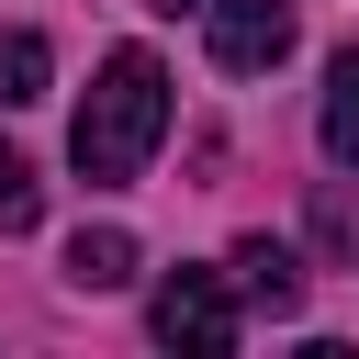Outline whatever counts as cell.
I'll return each instance as SVG.
<instances>
[{
  "mask_svg": "<svg viewBox=\"0 0 359 359\" xmlns=\"http://www.w3.org/2000/svg\"><path fill=\"white\" fill-rule=\"evenodd\" d=\"M157 135H168V67H157L146 45L101 56V79H90V101H79V123H67L79 180H135V168L157 157Z\"/></svg>",
  "mask_w": 359,
  "mask_h": 359,
  "instance_id": "6da1fadb",
  "label": "cell"
},
{
  "mask_svg": "<svg viewBox=\"0 0 359 359\" xmlns=\"http://www.w3.org/2000/svg\"><path fill=\"white\" fill-rule=\"evenodd\" d=\"M146 325H157L168 348H236V292H224L213 269H180V280H157Z\"/></svg>",
  "mask_w": 359,
  "mask_h": 359,
  "instance_id": "7a4b0ae2",
  "label": "cell"
},
{
  "mask_svg": "<svg viewBox=\"0 0 359 359\" xmlns=\"http://www.w3.org/2000/svg\"><path fill=\"white\" fill-rule=\"evenodd\" d=\"M202 22H213V67H236V79L292 56V0H202Z\"/></svg>",
  "mask_w": 359,
  "mask_h": 359,
  "instance_id": "3957f363",
  "label": "cell"
},
{
  "mask_svg": "<svg viewBox=\"0 0 359 359\" xmlns=\"http://www.w3.org/2000/svg\"><path fill=\"white\" fill-rule=\"evenodd\" d=\"M224 269H236V292H247L258 314H292V303H303V269H292V247H269V236H247Z\"/></svg>",
  "mask_w": 359,
  "mask_h": 359,
  "instance_id": "277c9868",
  "label": "cell"
},
{
  "mask_svg": "<svg viewBox=\"0 0 359 359\" xmlns=\"http://www.w3.org/2000/svg\"><path fill=\"white\" fill-rule=\"evenodd\" d=\"M67 280H79V292H123V280H135V236H123V224H79V236H67Z\"/></svg>",
  "mask_w": 359,
  "mask_h": 359,
  "instance_id": "5b68a950",
  "label": "cell"
},
{
  "mask_svg": "<svg viewBox=\"0 0 359 359\" xmlns=\"http://www.w3.org/2000/svg\"><path fill=\"white\" fill-rule=\"evenodd\" d=\"M325 157H337V168H359V45L325 67Z\"/></svg>",
  "mask_w": 359,
  "mask_h": 359,
  "instance_id": "8992f818",
  "label": "cell"
},
{
  "mask_svg": "<svg viewBox=\"0 0 359 359\" xmlns=\"http://www.w3.org/2000/svg\"><path fill=\"white\" fill-rule=\"evenodd\" d=\"M45 79H56V56H45V34H0V112H22V101H45Z\"/></svg>",
  "mask_w": 359,
  "mask_h": 359,
  "instance_id": "52a82bcc",
  "label": "cell"
},
{
  "mask_svg": "<svg viewBox=\"0 0 359 359\" xmlns=\"http://www.w3.org/2000/svg\"><path fill=\"white\" fill-rule=\"evenodd\" d=\"M34 213H45V180L22 146H0V236H34Z\"/></svg>",
  "mask_w": 359,
  "mask_h": 359,
  "instance_id": "ba28073f",
  "label": "cell"
},
{
  "mask_svg": "<svg viewBox=\"0 0 359 359\" xmlns=\"http://www.w3.org/2000/svg\"><path fill=\"white\" fill-rule=\"evenodd\" d=\"M157 11H168V22H180V11H202V0H157Z\"/></svg>",
  "mask_w": 359,
  "mask_h": 359,
  "instance_id": "9c48e42d",
  "label": "cell"
}]
</instances>
